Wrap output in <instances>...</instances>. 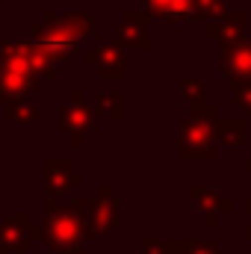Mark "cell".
Wrapping results in <instances>:
<instances>
[{
    "mask_svg": "<svg viewBox=\"0 0 251 254\" xmlns=\"http://www.w3.org/2000/svg\"><path fill=\"white\" fill-rule=\"evenodd\" d=\"M178 154L184 160H216L219 157V107L195 104L189 119L178 125Z\"/></svg>",
    "mask_w": 251,
    "mask_h": 254,
    "instance_id": "1",
    "label": "cell"
},
{
    "mask_svg": "<svg viewBox=\"0 0 251 254\" xmlns=\"http://www.w3.org/2000/svg\"><path fill=\"white\" fill-rule=\"evenodd\" d=\"M219 71L231 80H251V39H240L231 45H219Z\"/></svg>",
    "mask_w": 251,
    "mask_h": 254,
    "instance_id": "2",
    "label": "cell"
},
{
    "mask_svg": "<svg viewBox=\"0 0 251 254\" xmlns=\"http://www.w3.org/2000/svg\"><path fill=\"white\" fill-rule=\"evenodd\" d=\"M139 9L148 21H160V24L195 21V3L192 0H139Z\"/></svg>",
    "mask_w": 251,
    "mask_h": 254,
    "instance_id": "3",
    "label": "cell"
},
{
    "mask_svg": "<svg viewBox=\"0 0 251 254\" xmlns=\"http://www.w3.org/2000/svg\"><path fill=\"white\" fill-rule=\"evenodd\" d=\"M192 201H195V207L201 210L207 228H216L225 213H234V201L225 198V195H219L216 187H207V184L192 187Z\"/></svg>",
    "mask_w": 251,
    "mask_h": 254,
    "instance_id": "4",
    "label": "cell"
},
{
    "mask_svg": "<svg viewBox=\"0 0 251 254\" xmlns=\"http://www.w3.org/2000/svg\"><path fill=\"white\" fill-rule=\"evenodd\" d=\"M204 36L216 39L219 45H231L246 39V12H225L216 21H204Z\"/></svg>",
    "mask_w": 251,
    "mask_h": 254,
    "instance_id": "5",
    "label": "cell"
},
{
    "mask_svg": "<svg viewBox=\"0 0 251 254\" xmlns=\"http://www.w3.org/2000/svg\"><path fill=\"white\" fill-rule=\"evenodd\" d=\"M119 219H122V204L110 195V190L104 187V190L98 192V201L92 204V237H104V234H110L116 225H119Z\"/></svg>",
    "mask_w": 251,
    "mask_h": 254,
    "instance_id": "6",
    "label": "cell"
},
{
    "mask_svg": "<svg viewBox=\"0 0 251 254\" xmlns=\"http://www.w3.org/2000/svg\"><path fill=\"white\" fill-rule=\"evenodd\" d=\"M116 36L122 45H130V48H139V51H151V39L145 33V15L139 12H130L125 21L116 27Z\"/></svg>",
    "mask_w": 251,
    "mask_h": 254,
    "instance_id": "7",
    "label": "cell"
},
{
    "mask_svg": "<svg viewBox=\"0 0 251 254\" xmlns=\"http://www.w3.org/2000/svg\"><path fill=\"white\" fill-rule=\"evenodd\" d=\"M89 63L98 65L101 77H122L125 74V51L110 42V45H101L98 54H89Z\"/></svg>",
    "mask_w": 251,
    "mask_h": 254,
    "instance_id": "8",
    "label": "cell"
},
{
    "mask_svg": "<svg viewBox=\"0 0 251 254\" xmlns=\"http://www.w3.org/2000/svg\"><path fill=\"white\" fill-rule=\"evenodd\" d=\"M219 145L243 148L246 145V119H219Z\"/></svg>",
    "mask_w": 251,
    "mask_h": 254,
    "instance_id": "9",
    "label": "cell"
},
{
    "mask_svg": "<svg viewBox=\"0 0 251 254\" xmlns=\"http://www.w3.org/2000/svg\"><path fill=\"white\" fill-rule=\"evenodd\" d=\"M169 252H178V254H225V252H219V243H216V240H172V243H169Z\"/></svg>",
    "mask_w": 251,
    "mask_h": 254,
    "instance_id": "10",
    "label": "cell"
},
{
    "mask_svg": "<svg viewBox=\"0 0 251 254\" xmlns=\"http://www.w3.org/2000/svg\"><path fill=\"white\" fill-rule=\"evenodd\" d=\"M195 3V21H216L228 12V0H192Z\"/></svg>",
    "mask_w": 251,
    "mask_h": 254,
    "instance_id": "11",
    "label": "cell"
},
{
    "mask_svg": "<svg viewBox=\"0 0 251 254\" xmlns=\"http://www.w3.org/2000/svg\"><path fill=\"white\" fill-rule=\"evenodd\" d=\"M178 89H181V101L184 104H201L204 101V83L198 80V77H181V83H178Z\"/></svg>",
    "mask_w": 251,
    "mask_h": 254,
    "instance_id": "12",
    "label": "cell"
},
{
    "mask_svg": "<svg viewBox=\"0 0 251 254\" xmlns=\"http://www.w3.org/2000/svg\"><path fill=\"white\" fill-rule=\"evenodd\" d=\"M231 101H234L237 107H243L246 116H251V80L231 83Z\"/></svg>",
    "mask_w": 251,
    "mask_h": 254,
    "instance_id": "13",
    "label": "cell"
},
{
    "mask_svg": "<svg viewBox=\"0 0 251 254\" xmlns=\"http://www.w3.org/2000/svg\"><path fill=\"white\" fill-rule=\"evenodd\" d=\"M101 110L107 113V116H113V119H122L125 116V95H119V92H107V95H101Z\"/></svg>",
    "mask_w": 251,
    "mask_h": 254,
    "instance_id": "14",
    "label": "cell"
},
{
    "mask_svg": "<svg viewBox=\"0 0 251 254\" xmlns=\"http://www.w3.org/2000/svg\"><path fill=\"white\" fill-rule=\"evenodd\" d=\"M142 254H169V243L166 240H145Z\"/></svg>",
    "mask_w": 251,
    "mask_h": 254,
    "instance_id": "15",
    "label": "cell"
},
{
    "mask_svg": "<svg viewBox=\"0 0 251 254\" xmlns=\"http://www.w3.org/2000/svg\"><path fill=\"white\" fill-rule=\"evenodd\" d=\"M243 207H246V213H249V225H246V240L251 243V198L246 201V204H243Z\"/></svg>",
    "mask_w": 251,
    "mask_h": 254,
    "instance_id": "16",
    "label": "cell"
},
{
    "mask_svg": "<svg viewBox=\"0 0 251 254\" xmlns=\"http://www.w3.org/2000/svg\"><path fill=\"white\" fill-rule=\"evenodd\" d=\"M246 172L251 175V148H249V154H246Z\"/></svg>",
    "mask_w": 251,
    "mask_h": 254,
    "instance_id": "17",
    "label": "cell"
}]
</instances>
